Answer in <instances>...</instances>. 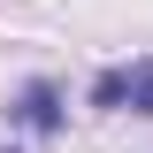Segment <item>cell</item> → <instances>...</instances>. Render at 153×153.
<instances>
[{"instance_id":"6da1fadb","label":"cell","mask_w":153,"mask_h":153,"mask_svg":"<svg viewBox=\"0 0 153 153\" xmlns=\"http://www.w3.org/2000/svg\"><path fill=\"white\" fill-rule=\"evenodd\" d=\"M92 107H130V115H153V61L100 69V76H92Z\"/></svg>"},{"instance_id":"7a4b0ae2","label":"cell","mask_w":153,"mask_h":153,"mask_svg":"<svg viewBox=\"0 0 153 153\" xmlns=\"http://www.w3.org/2000/svg\"><path fill=\"white\" fill-rule=\"evenodd\" d=\"M16 123H23V130H38V138H54V130H61V92L46 84V76H31V84H23Z\"/></svg>"}]
</instances>
